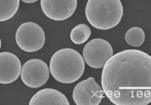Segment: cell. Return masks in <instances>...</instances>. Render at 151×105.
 <instances>
[{"label": "cell", "mask_w": 151, "mask_h": 105, "mask_svg": "<svg viewBox=\"0 0 151 105\" xmlns=\"http://www.w3.org/2000/svg\"><path fill=\"white\" fill-rule=\"evenodd\" d=\"M102 87L116 105H147L151 103V56L139 50L113 55L103 66Z\"/></svg>", "instance_id": "1"}, {"label": "cell", "mask_w": 151, "mask_h": 105, "mask_svg": "<svg viewBox=\"0 0 151 105\" xmlns=\"http://www.w3.org/2000/svg\"><path fill=\"white\" fill-rule=\"evenodd\" d=\"M83 56L76 50L65 48L57 50L50 61V71L59 83L69 84L80 79L85 71Z\"/></svg>", "instance_id": "2"}, {"label": "cell", "mask_w": 151, "mask_h": 105, "mask_svg": "<svg viewBox=\"0 0 151 105\" xmlns=\"http://www.w3.org/2000/svg\"><path fill=\"white\" fill-rule=\"evenodd\" d=\"M85 14L92 26L107 30L119 24L124 8L120 0H88Z\"/></svg>", "instance_id": "3"}, {"label": "cell", "mask_w": 151, "mask_h": 105, "mask_svg": "<svg viewBox=\"0 0 151 105\" xmlns=\"http://www.w3.org/2000/svg\"><path fill=\"white\" fill-rule=\"evenodd\" d=\"M15 40L18 46L24 51L35 52L42 49L45 42V35L39 24L26 22L18 28Z\"/></svg>", "instance_id": "4"}, {"label": "cell", "mask_w": 151, "mask_h": 105, "mask_svg": "<svg viewBox=\"0 0 151 105\" xmlns=\"http://www.w3.org/2000/svg\"><path fill=\"white\" fill-rule=\"evenodd\" d=\"M113 55L110 43L103 39H93L84 46L83 58L85 62L92 68H103Z\"/></svg>", "instance_id": "5"}, {"label": "cell", "mask_w": 151, "mask_h": 105, "mask_svg": "<svg viewBox=\"0 0 151 105\" xmlns=\"http://www.w3.org/2000/svg\"><path fill=\"white\" fill-rule=\"evenodd\" d=\"M50 68L47 64L40 59H31L22 66L21 80L27 87L32 88H40L48 81Z\"/></svg>", "instance_id": "6"}, {"label": "cell", "mask_w": 151, "mask_h": 105, "mask_svg": "<svg viewBox=\"0 0 151 105\" xmlns=\"http://www.w3.org/2000/svg\"><path fill=\"white\" fill-rule=\"evenodd\" d=\"M103 87L93 78L77 83L73 90V100L77 105H98L103 99Z\"/></svg>", "instance_id": "7"}, {"label": "cell", "mask_w": 151, "mask_h": 105, "mask_svg": "<svg viewBox=\"0 0 151 105\" xmlns=\"http://www.w3.org/2000/svg\"><path fill=\"white\" fill-rule=\"evenodd\" d=\"M40 6L49 19L62 21L69 19L75 13L77 0H40Z\"/></svg>", "instance_id": "8"}, {"label": "cell", "mask_w": 151, "mask_h": 105, "mask_svg": "<svg viewBox=\"0 0 151 105\" xmlns=\"http://www.w3.org/2000/svg\"><path fill=\"white\" fill-rule=\"evenodd\" d=\"M21 62L18 56L11 52L0 53V83H14L21 75Z\"/></svg>", "instance_id": "9"}, {"label": "cell", "mask_w": 151, "mask_h": 105, "mask_svg": "<svg viewBox=\"0 0 151 105\" xmlns=\"http://www.w3.org/2000/svg\"><path fill=\"white\" fill-rule=\"evenodd\" d=\"M69 105L70 103L64 94L53 88H45L35 94L29 105Z\"/></svg>", "instance_id": "10"}, {"label": "cell", "mask_w": 151, "mask_h": 105, "mask_svg": "<svg viewBox=\"0 0 151 105\" xmlns=\"http://www.w3.org/2000/svg\"><path fill=\"white\" fill-rule=\"evenodd\" d=\"M19 7V0H0V20L10 19L15 15Z\"/></svg>", "instance_id": "11"}, {"label": "cell", "mask_w": 151, "mask_h": 105, "mask_svg": "<svg viewBox=\"0 0 151 105\" xmlns=\"http://www.w3.org/2000/svg\"><path fill=\"white\" fill-rule=\"evenodd\" d=\"M92 30L88 25L85 24H80L72 29L70 32V40L76 45H81L85 43L90 38Z\"/></svg>", "instance_id": "12"}, {"label": "cell", "mask_w": 151, "mask_h": 105, "mask_svg": "<svg viewBox=\"0 0 151 105\" xmlns=\"http://www.w3.org/2000/svg\"><path fill=\"white\" fill-rule=\"evenodd\" d=\"M145 40V31L139 27L129 29L125 35V40L128 44L134 47H139L144 44Z\"/></svg>", "instance_id": "13"}, {"label": "cell", "mask_w": 151, "mask_h": 105, "mask_svg": "<svg viewBox=\"0 0 151 105\" xmlns=\"http://www.w3.org/2000/svg\"><path fill=\"white\" fill-rule=\"evenodd\" d=\"M22 1L26 4H33V3H35L38 0H22Z\"/></svg>", "instance_id": "14"}]
</instances>
